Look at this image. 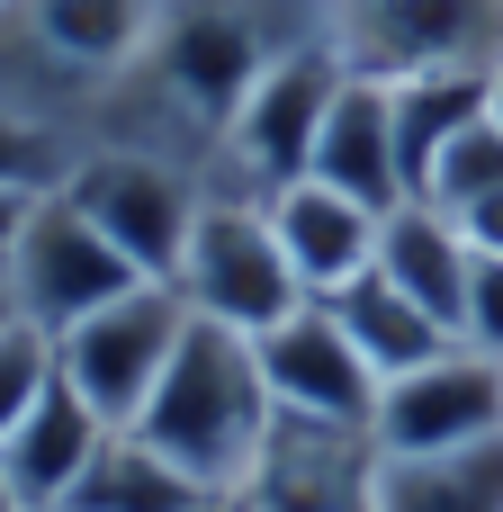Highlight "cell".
Instances as JSON below:
<instances>
[{
  "label": "cell",
  "instance_id": "cell-1",
  "mask_svg": "<svg viewBox=\"0 0 503 512\" xmlns=\"http://www.w3.org/2000/svg\"><path fill=\"white\" fill-rule=\"evenodd\" d=\"M270 387H261V360H252V333H225V324H189L180 333V351H171V369H162V387H153V405L126 423V432H144L171 468H189L207 495H234L243 486V468H252V450H261V432H270Z\"/></svg>",
  "mask_w": 503,
  "mask_h": 512
},
{
  "label": "cell",
  "instance_id": "cell-2",
  "mask_svg": "<svg viewBox=\"0 0 503 512\" xmlns=\"http://www.w3.org/2000/svg\"><path fill=\"white\" fill-rule=\"evenodd\" d=\"M342 72H351V63H342V45H333L324 27L288 36V45L261 63V81L243 90V108L225 117V135H216V153H207V189H225V198H279L288 180H306Z\"/></svg>",
  "mask_w": 503,
  "mask_h": 512
},
{
  "label": "cell",
  "instance_id": "cell-3",
  "mask_svg": "<svg viewBox=\"0 0 503 512\" xmlns=\"http://www.w3.org/2000/svg\"><path fill=\"white\" fill-rule=\"evenodd\" d=\"M63 198H72L144 279H171L180 252H189L198 207H207V171L180 162V153H153V144H90L81 171L63 180Z\"/></svg>",
  "mask_w": 503,
  "mask_h": 512
},
{
  "label": "cell",
  "instance_id": "cell-4",
  "mask_svg": "<svg viewBox=\"0 0 503 512\" xmlns=\"http://www.w3.org/2000/svg\"><path fill=\"white\" fill-rule=\"evenodd\" d=\"M171 288L189 297V315H207V324H225V333H270L279 315L306 306V288H297V270H288V252H279L270 207H261V198H225V189H207Z\"/></svg>",
  "mask_w": 503,
  "mask_h": 512
},
{
  "label": "cell",
  "instance_id": "cell-5",
  "mask_svg": "<svg viewBox=\"0 0 503 512\" xmlns=\"http://www.w3.org/2000/svg\"><path fill=\"white\" fill-rule=\"evenodd\" d=\"M315 27L342 45L351 72L405 81L441 63H503V0H315Z\"/></svg>",
  "mask_w": 503,
  "mask_h": 512
},
{
  "label": "cell",
  "instance_id": "cell-6",
  "mask_svg": "<svg viewBox=\"0 0 503 512\" xmlns=\"http://www.w3.org/2000/svg\"><path fill=\"white\" fill-rule=\"evenodd\" d=\"M9 297H18V315L27 324H45V333H72L81 315H99V306H117L126 288H144V270L54 189V198H27V216H18V234H9Z\"/></svg>",
  "mask_w": 503,
  "mask_h": 512
},
{
  "label": "cell",
  "instance_id": "cell-7",
  "mask_svg": "<svg viewBox=\"0 0 503 512\" xmlns=\"http://www.w3.org/2000/svg\"><path fill=\"white\" fill-rule=\"evenodd\" d=\"M189 324H198L189 297H180L171 279H144V288H126L117 306H99V315H81L72 333H54V360H63V378L126 432V423L153 405V387H162V369H171V351H180Z\"/></svg>",
  "mask_w": 503,
  "mask_h": 512
},
{
  "label": "cell",
  "instance_id": "cell-8",
  "mask_svg": "<svg viewBox=\"0 0 503 512\" xmlns=\"http://www.w3.org/2000/svg\"><path fill=\"white\" fill-rule=\"evenodd\" d=\"M378 432L369 423H324V414H270L252 468H243V504L252 512H369L378 504Z\"/></svg>",
  "mask_w": 503,
  "mask_h": 512
},
{
  "label": "cell",
  "instance_id": "cell-9",
  "mask_svg": "<svg viewBox=\"0 0 503 512\" xmlns=\"http://www.w3.org/2000/svg\"><path fill=\"white\" fill-rule=\"evenodd\" d=\"M378 450L387 459H423V450H468V441H495L503 432V360L495 351H441L405 378L378 387V414H369Z\"/></svg>",
  "mask_w": 503,
  "mask_h": 512
},
{
  "label": "cell",
  "instance_id": "cell-10",
  "mask_svg": "<svg viewBox=\"0 0 503 512\" xmlns=\"http://www.w3.org/2000/svg\"><path fill=\"white\" fill-rule=\"evenodd\" d=\"M261 387L279 414H324V423H369L378 414V369L360 360V342L342 333V315L324 297H306L297 315H279L270 333H252Z\"/></svg>",
  "mask_w": 503,
  "mask_h": 512
},
{
  "label": "cell",
  "instance_id": "cell-11",
  "mask_svg": "<svg viewBox=\"0 0 503 512\" xmlns=\"http://www.w3.org/2000/svg\"><path fill=\"white\" fill-rule=\"evenodd\" d=\"M315 180H333L342 198H360V207H405L414 189H405V144H396V90L378 81V72H342V90H333V108H324V135H315V162H306Z\"/></svg>",
  "mask_w": 503,
  "mask_h": 512
},
{
  "label": "cell",
  "instance_id": "cell-12",
  "mask_svg": "<svg viewBox=\"0 0 503 512\" xmlns=\"http://www.w3.org/2000/svg\"><path fill=\"white\" fill-rule=\"evenodd\" d=\"M270 207V225H279V252H288V270H297V288L306 297H342L360 270H378V207H360V198H342L333 180H288L279 198H261Z\"/></svg>",
  "mask_w": 503,
  "mask_h": 512
},
{
  "label": "cell",
  "instance_id": "cell-13",
  "mask_svg": "<svg viewBox=\"0 0 503 512\" xmlns=\"http://www.w3.org/2000/svg\"><path fill=\"white\" fill-rule=\"evenodd\" d=\"M108 432H117V423H108L72 378H54V387L36 396V414L0 441V468H9V486H18V504H27V512L72 504V486L90 477V459H99Z\"/></svg>",
  "mask_w": 503,
  "mask_h": 512
},
{
  "label": "cell",
  "instance_id": "cell-14",
  "mask_svg": "<svg viewBox=\"0 0 503 512\" xmlns=\"http://www.w3.org/2000/svg\"><path fill=\"white\" fill-rule=\"evenodd\" d=\"M162 9L171 0H18L9 18L72 72V81H90V90H108L117 72H135L144 63V45H153V27H162Z\"/></svg>",
  "mask_w": 503,
  "mask_h": 512
},
{
  "label": "cell",
  "instance_id": "cell-15",
  "mask_svg": "<svg viewBox=\"0 0 503 512\" xmlns=\"http://www.w3.org/2000/svg\"><path fill=\"white\" fill-rule=\"evenodd\" d=\"M378 270L414 297V306H432L450 333H459V315H468V270H477V243L441 216V207H423V198H405V207H387V225H378Z\"/></svg>",
  "mask_w": 503,
  "mask_h": 512
},
{
  "label": "cell",
  "instance_id": "cell-16",
  "mask_svg": "<svg viewBox=\"0 0 503 512\" xmlns=\"http://www.w3.org/2000/svg\"><path fill=\"white\" fill-rule=\"evenodd\" d=\"M333 315H342V333L360 342V360L378 369V387L387 378H405V369H423V360H441V351H459V333L432 315V306H414L387 270H360L342 297H324Z\"/></svg>",
  "mask_w": 503,
  "mask_h": 512
},
{
  "label": "cell",
  "instance_id": "cell-17",
  "mask_svg": "<svg viewBox=\"0 0 503 512\" xmlns=\"http://www.w3.org/2000/svg\"><path fill=\"white\" fill-rule=\"evenodd\" d=\"M369 512H503V432L468 441V450L378 459V504Z\"/></svg>",
  "mask_w": 503,
  "mask_h": 512
},
{
  "label": "cell",
  "instance_id": "cell-18",
  "mask_svg": "<svg viewBox=\"0 0 503 512\" xmlns=\"http://www.w3.org/2000/svg\"><path fill=\"white\" fill-rule=\"evenodd\" d=\"M396 90V144H405V189L432 171V153L450 144V135H468L477 117H495V72H477V63H441V72H405V81H387Z\"/></svg>",
  "mask_w": 503,
  "mask_h": 512
},
{
  "label": "cell",
  "instance_id": "cell-19",
  "mask_svg": "<svg viewBox=\"0 0 503 512\" xmlns=\"http://www.w3.org/2000/svg\"><path fill=\"white\" fill-rule=\"evenodd\" d=\"M207 504L216 495L189 468H171L144 432H108L99 459H90V477L72 486V512H207Z\"/></svg>",
  "mask_w": 503,
  "mask_h": 512
},
{
  "label": "cell",
  "instance_id": "cell-20",
  "mask_svg": "<svg viewBox=\"0 0 503 512\" xmlns=\"http://www.w3.org/2000/svg\"><path fill=\"white\" fill-rule=\"evenodd\" d=\"M90 153V126L0 99V198H54Z\"/></svg>",
  "mask_w": 503,
  "mask_h": 512
},
{
  "label": "cell",
  "instance_id": "cell-21",
  "mask_svg": "<svg viewBox=\"0 0 503 512\" xmlns=\"http://www.w3.org/2000/svg\"><path fill=\"white\" fill-rule=\"evenodd\" d=\"M495 189H503V126L495 117H477L468 135H450V144L432 153V171L414 180V198L441 207V216H468V207L495 198Z\"/></svg>",
  "mask_w": 503,
  "mask_h": 512
},
{
  "label": "cell",
  "instance_id": "cell-22",
  "mask_svg": "<svg viewBox=\"0 0 503 512\" xmlns=\"http://www.w3.org/2000/svg\"><path fill=\"white\" fill-rule=\"evenodd\" d=\"M54 378H63V360H54V333H45V324H27V315L0 324V441L36 414V396H45Z\"/></svg>",
  "mask_w": 503,
  "mask_h": 512
},
{
  "label": "cell",
  "instance_id": "cell-23",
  "mask_svg": "<svg viewBox=\"0 0 503 512\" xmlns=\"http://www.w3.org/2000/svg\"><path fill=\"white\" fill-rule=\"evenodd\" d=\"M459 342L503 360V252H477V270H468V315H459Z\"/></svg>",
  "mask_w": 503,
  "mask_h": 512
},
{
  "label": "cell",
  "instance_id": "cell-24",
  "mask_svg": "<svg viewBox=\"0 0 503 512\" xmlns=\"http://www.w3.org/2000/svg\"><path fill=\"white\" fill-rule=\"evenodd\" d=\"M450 225H459V234H468L477 252H503V189H495V198H477L468 216H450Z\"/></svg>",
  "mask_w": 503,
  "mask_h": 512
},
{
  "label": "cell",
  "instance_id": "cell-25",
  "mask_svg": "<svg viewBox=\"0 0 503 512\" xmlns=\"http://www.w3.org/2000/svg\"><path fill=\"white\" fill-rule=\"evenodd\" d=\"M0 324H18V297H9V261H0Z\"/></svg>",
  "mask_w": 503,
  "mask_h": 512
},
{
  "label": "cell",
  "instance_id": "cell-26",
  "mask_svg": "<svg viewBox=\"0 0 503 512\" xmlns=\"http://www.w3.org/2000/svg\"><path fill=\"white\" fill-rule=\"evenodd\" d=\"M0 512H27V504H18V486H9V468H0Z\"/></svg>",
  "mask_w": 503,
  "mask_h": 512
},
{
  "label": "cell",
  "instance_id": "cell-27",
  "mask_svg": "<svg viewBox=\"0 0 503 512\" xmlns=\"http://www.w3.org/2000/svg\"><path fill=\"white\" fill-rule=\"evenodd\" d=\"M207 512H252V504H243V495H216V504H207Z\"/></svg>",
  "mask_w": 503,
  "mask_h": 512
},
{
  "label": "cell",
  "instance_id": "cell-28",
  "mask_svg": "<svg viewBox=\"0 0 503 512\" xmlns=\"http://www.w3.org/2000/svg\"><path fill=\"white\" fill-rule=\"evenodd\" d=\"M495 126H503V63H495Z\"/></svg>",
  "mask_w": 503,
  "mask_h": 512
},
{
  "label": "cell",
  "instance_id": "cell-29",
  "mask_svg": "<svg viewBox=\"0 0 503 512\" xmlns=\"http://www.w3.org/2000/svg\"><path fill=\"white\" fill-rule=\"evenodd\" d=\"M9 9H18V0H0V18H9Z\"/></svg>",
  "mask_w": 503,
  "mask_h": 512
},
{
  "label": "cell",
  "instance_id": "cell-30",
  "mask_svg": "<svg viewBox=\"0 0 503 512\" xmlns=\"http://www.w3.org/2000/svg\"><path fill=\"white\" fill-rule=\"evenodd\" d=\"M54 512H72V504H54Z\"/></svg>",
  "mask_w": 503,
  "mask_h": 512
}]
</instances>
